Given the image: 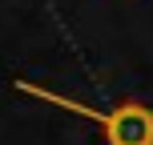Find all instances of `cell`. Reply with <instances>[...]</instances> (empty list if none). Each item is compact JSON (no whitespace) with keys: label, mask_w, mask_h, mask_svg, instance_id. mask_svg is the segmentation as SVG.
<instances>
[{"label":"cell","mask_w":153,"mask_h":145,"mask_svg":"<svg viewBox=\"0 0 153 145\" xmlns=\"http://www.w3.org/2000/svg\"><path fill=\"white\" fill-rule=\"evenodd\" d=\"M16 93L36 97V101H48V105H56V109H69V113L85 117V121L101 125V133H105L109 145H153V109L137 105V101H125V105H117L113 113H105V109L76 105V101L61 97V93L45 89V85H28V81H16Z\"/></svg>","instance_id":"obj_1"}]
</instances>
